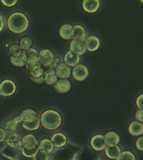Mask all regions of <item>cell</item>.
<instances>
[{
    "label": "cell",
    "instance_id": "obj_14",
    "mask_svg": "<svg viewBox=\"0 0 143 160\" xmlns=\"http://www.w3.org/2000/svg\"><path fill=\"white\" fill-rule=\"evenodd\" d=\"M65 60V63L68 65L69 67H75L76 65L79 64L80 61V56L77 55L75 52H71V51H68L66 54L65 55L64 58Z\"/></svg>",
    "mask_w": 143,
    "mask_h": 160
},
{
    "label": "cell",
    "instance_id": "obj_17",
    "mask_svg": "<svg viewBox=\"0 0 143 160\" xmlns=\"http://www.w3.org/2000/svg\"><path fill=\"white\" fill-rule=\"evenodd\" d=\"M100 2L99 0H85L83 1L82 6L85 11L92 13L95 12L100 8Z\"/></svg>",
    "mask_w": 143,
    "mask_h": 160
},
{
    "label": "cell",
    "instance_id": "obj_36",
    "mask_svg": "<svg viewBox=\"0 0 143 160\" xmlns=\"http://www.w3.org/2000/svg\"><path fill=\"white\" fill-rule=\"evenodd\" d=\"M7 138V132L3 128H0V142H4Z\"/></svg>",
    "mask_w": 143,
    "mask_h": 160
},
{
    "label": "cell",
    "instance_id": "obj_39",
    "mask_svg": "<svg viewBox=\"0 0 143 160\" xmlns=\"http://www.w3.org/2000/svg\"><path fill=\"white\" fill-rule=\"evenodd\" d=\"M142 142H143V138L140 137L136 141V147L138 148V149L140 150V151H142L143 150V144H142Z\"/></svg>",
    "mask_w": 143,
    "mask_h": 160
},
{
    "label": "cell",
    "instance_id": "obj_5",
    "mask_svg": "<svg viewBox=\"0 0 143 160\" xmlns=\"http://www.w3.org/2000/svg\"><path fill=\"white\" fill-rule=\"evenodd\" d=\"M21 57H22L25 64H27L28 66L39 62V52L33 48L23 51Z\"/></svg>",
    "mask_w": 143,
    "mask_h": 160
},
{
    "label": "cell",
    "instance_id": "obj_10",
    "mask_svg": "<svg viewBox=\"0 0 143 160\" xmlns=\"http://www.w3.org/2000/svg\"><path fill=\"white\" fill-rule=\"evenodd\" d=\"M29 73L32 80L38 79V78L44 77L45 70L40 64V62H37V63L29 66Z\"/></svg>",
    "mask_w": 143,
    "mask_h": 160
},
{
    "label": "cell",
    "instance_id": "obj_8",
    "mask_svg": "<svg viewBox=\"0 0 143 160\" xmlns=\"http://www.w3.org/2000/svg\"><path fill=\"white\" fill-rule=\"evenodd\" d=\"M89 75V69L84 64L76 65L73 69V76L78 81L85 80Z\"/></svg>",
    "mask_w": 143,
    "mask_h": 160
},
{
    "label": "cell",
    "instance_id": "obj_40",
    "mask_svg": "<svg viewBox=\"0 0 143 160\" xmlns=\"http://www.w3.org/2000/svg\"><path fill=\"white\" fill-rule=\"evenodd\" d=\"M3 28H4V18L3 16L0 13V32L3 29Z\"/></svg>",
    "mask_w": 143,
    "mask_h": 160
},
{
    "label": "cell",
    "instance_id": "obj_31",
    "mask_svg": "<svg viewBox=\"0 0 143 160\" xmlns=\"http://www.w3.org/2000/svg\"><path fill=\"white\" fill-rule=\"evenodd\" d=\"M116 160H136L135 156L130 151H123L118 156Z\"/></svg>",
    "mask_w": 143,
    "mask_h": 160
},
{
    "label": "cell",
    "instance_id": "obj_4",
    "mask_svg": "<svg viewBox=\"0 0 143 160\" xmlns=\"http://www.w3.org/2000/svg\"><path fill=\"white\" fill-rule=\"evenodd\" d=\"M55 56L50 50L44 49L39 52V62L41 66L47 68V69H54Z\"/></svg>",
    "mask_w": 143,
    "mask_h": 160
},
{
    "label": "cell",
    "instance_id": "obj_25",
    "mask_svg": "<svg viewBox=\"0 0 143 160\" xmlns=\"http://www.w3.org/2000/svg\"><path fill=\"white\" fill-rule=\"evenodd\" d=\"M129 132L134 136L141 135L143 132V123L138 121L132 122L129 126Z\"/></svg>",
    "mask_w": 143,
    "mask_h": 160
},
{
    "label": "cell",
    "instance_id": "obj_3",
    "mask_svg": "<svg viewBox=\"0 0 143 160\" xmlns=\"http://www.w3.org/2000/svg\"><path fill=\"white\" fill-rule=\"evenodd\" d=\"M79 150L80 148L78 146L70 143L55 151L54 150L52 155H50V158H51L53 160H75Z\"/></svg>",
    "mask_w": 143,
    "mask_h": 160
},
{
    "label": "cell",
    "instance_id": "obj_27",
    "mask_svg": "<svg viewBox=\"0 0 143 160\" xmlns=\"http://www.w3.org/2000/svg\"><path fill=\"white\" fill-rule=\"evenodd\" d=\"M20 122H21V120H20L19 117L14 118L13 119L9 120V121H8V122L5 123L4 128H3V129H4L7 132H13V131L16 130L18 124H19Z\"/></svg>",
    "mask_w": 143,
    "mask_h": 160
},
{
    "label": "cell",
    "instance_id": "obj_20",
    "mask_svg": "<svg viewBox=\"0 0 143 160\" xmlns=\"http://www.w3.org/2000/svg\"><path fill=\"white\" fill-rule=\"evenodd\" d=\"M22 122H28L34 121L38 118L37 112L33 109H26L21 112V114L19 116Z\"/></svg>",
    "mask_w": 143,
    "mask_h": 160
},
{
    "label": "cell",
    "instance_id": "obj_24",
    "mask_svg": "<svg viewBox=\"0 0 143 160\" xmlns=\"http://www.w3.org/2000/svg\"><path fill=\"white\" fill-rule=\"evenodd\" d=\"M60 37L64 39L70 40L73 36V26L70 24H64L60 29Z\"/></svg>",
    "mask_w": 143,
    "mask_h": 160
},
{
    "label": "cell",
    "instance_id": "obj_18",
    "mask_svg": "<svg viewBox=\"0 0 143 160\" xmlns=\"http://www.w3.org/2000/svg\"><path fill=\"white\" fill-rule=\"evenodd\" d=\"M55 88L60 93H66L71 89V83L70 80L60 79L55 82Z\"/></svg>",
    "mask_w": 143,
    "mask_h": 160
},
{
    "label": "cell",
    "instance_id": "obj_28",
    "mask_svg": "<svg viewBox=\"0 0 143 160\" xmlns=\"http://www.w3.org/2000/svg\"><path fill=\"white\" fill-rule=\"evenodd\" d=\"M23 127L25 129L29 130V131H34V130H37L40 126V118H38L34 121H31V122H22Z\"/></svg>",
    "mask_w": 143,
    "mask_h": 160
},
{
    "label": "cell",
    "instance_id": "obj_30",
    "mask_svg": "<svg viewBox=\"0 0 143 160\" xmlns=\"http://www.w3.org/2000/svg\"><path fill=\"white\" fill-rule=\"evenodd\" d=\"M34 160H50V154L45 150L38 148L37 152L34 156Z\"/></svg>",
    "mask_w": 143,
    "mask_h": 160
},
{
    "label": "cell",
    "instance_id": "obj_21",
    "mask_svg": "<svg viewBox=\"0 0 143 160\" xmlns=\"http://www.w3.org/2000/svg\"><path fill=\"white\" fill-rule=\"evenodd\" d=\"M105 146H115L120 142V136L115 132H109L104 136Z\"/></svg>",
    "mask_w": 143,
    "mask_h": 160
},
{
    "label": "cell",
    "instance_id": "obj_26",
    "mask_svg": "<svg viewBox=\"0 0 143 160\" xmlns=\"http://www.w3.org/2000/svg\"><path fill=\"white\" fill-rule=\"evenodd\" d=\"M39 148L40 149H43L46 151V152L50 155V153H52L53 151L55 150V147L53 145L51 140H50L49 138H45L43 139L40 143V146H39Z\"/></svg>",
    "mask_w": 143,
    "mask_h": 160
},
{
    "label": "cell",
    "instance_id": "obj_41",
    "mask_svg": "<svg viewBox=\"0 0 143 160\" xmlns=\"http://www.w3.org/2000/svg\"><path fill=\"white\" fill-rule=\"evenodd\" d=\"M2 98H3V96H2V94H1V92H0V100L2 99Z\"/></svg>",
    "mask_w": 143,
    "mask_h": 160
},
{
    "label": "cell",
    "instance_id": "obj_23",
    "mask_svg": "<svg viewBox=\"0 0 143 160\" xmlns=\"http://www.w3.org/2000/svg\"><path fill=\"white\" fill-rule=\"evenodd\" d=\"M58 81V77L54 69H47L44 73V82L48 85L55 84Z\"/></svg>",
    "mask_w": 143,
    "mask_h": 160
},
{
    "label": "cell",
    "instance_id": "obj_1",
    "mask_svg": "<svg viewBox=\"0 0 143 160\" xmlns=\"http://www.w3.org/2000/svg\"><path fill=\"white\" fill-rule=\"evenodd\" d=\"M7 25L11 32L20 34L28 29L29 20L24 12H14L8 18Z\"/></svg>",
    "mask_w": 143,
    "mask_h": 160
},
{
    "label": "cell",
    "instance_id": "obj_32",
    "mask_svg": "<svg viewBox=\"0 0 143 160\" xmlns=\"http://www.w3.org/2000/svg\"><path fill=\"white\" fill-rule=\"evenodd\" d=\"M23 52L22 48L19 44H13L9 48V53L12 57H19Z\"/></svg>",
    "mask_w": 143,
    "mask_h": 160
},
{
    "label": "cell",
    "instance_id": "obj_22",
    "mask_svg": "<svg viewBox=\"0 0 143 160\" xmlns=\"http://www.w3.org/2000/svg\"><path fill=\"white\" fill-rule=\"evenodd\" d=\"M105 155L110 159H116L118 156L121 152L120 147L118 145L115 146H105Z\"/></svg>",
    "mask_w": 143,
    "mask_h": 160
},
{
    "label": "cell",
    "instance_id": "obj_33",
    "mask_svg": "<svg viewBox=\"0 0 143 160\" xmlns=\"http://www.w3.org/2000/svg\"><path fill=\"white\" fill-rule=\"evenodd\" d=\"M38 148H33V149H26L24 148H21V152L22 154L26 158H34V156L35 155L36 152H37Z\"/></svg>",
    "mask_w": 143,
    "mask_h": 160
},
{
    "label": "cell",
    "instance_id": "obj_34",
    "mask_svg": "<svg viewBox=\"0 0 143 160\" xmlns=\"http://www.w3.org/2000/svg\"><path fill=\"white\" fill-rule=\"evenodd\" d=\"M10 61L12 62L13 65H14L16 67H24L25 65L24 60H23L22 57H10Z\"/></svg>",
    "mask_w": 143,
    "mask_h": 160
},
{
    "label": "cell",
    "instance_id": "obj_16",
    "mask_svg": "<svg viewBox=\"0 0 143 160\" xmlns=\"http://www.w3.org/2000/svg\"><path fill=\"white\" fill-rule=\"evenodd\" d=\"M55 73L57 77L60 78V79H67L71 73V68L65 63H60L57 65Z\"/></svg>",
    "mask_w": 143,
    "mask_h": 160
},
{
    "label": "cell",
    "instance_id": "obj_2",
    "mask_svg": "<svg viewBox=\"0 0 143 160\" xmlns=\"http://www.w3.org/2000/svg\"><path fill=\"white\" fill-rule=\"evenodd\" d=\"M40 121L43 127L50 131L59 128L62 123L61 116L59 112L54 109H49L43 112Z\"/></svg>",
    "mask_w": 143,
    "mask_h": 160
},
{
    "label": "cell",
    "instance_id": "obj_29",
    "mask_svg": "<svg viewBox=\"0 0 143 160\" xmlns=\"http://www.w3.org/2000/svg\"><path fill=\"white\" fill-rule=\"evenodd\" d=\"M33 45V40L31 38L29 37H24L21 38L19 42L20 48H22L23 51L29 49L30 48L32 47Z\"/></svg>",
    "mask_w": 143,
    "mask_h": 160
},
{
    "label": "cell",
    "instance_id": "obj_38",
    "mask_svg": "<svg viewBox=\"0 0 143 160\" xmlns=\"http://www.w3.org/2000/svg\"><path fill=\"white\" fill-rule=\"evenodd\" d=\"M2 3L3 5H5L6 7H13V6H14V5L17 3V0H14V1H6V0H2Z\"/></svg>",
    "mask_w": 143,
    "mask_h": 160
},
{
    "label": "cell",
    "instance_id": "obj_7",
    "mask_svg": "<svg viewBox=\"0 0 143 160\" xmlns=\"http://www.w3.org/2000/svg\"><path fill=\"white\" fill-rule=\"evenodd\" d=\"M5 141H6L8 146L13 149L20 150L22 148V142H21L19 135L15 131L7 132V138H6Z\"/></svg>",
    "mask_w": 143,
    "mask_h": 160
},
{
    "label": "cell",
    "instance_id": "obj_12",
    "mask_svg": "<svg viewBox=\"0 0 143 160\" xmlns=\"http://www.w3.org/2000/svg\"><path fill=\"white\" fill-rule=\"evenodd\" d=\"M90 145L93 149H95V151H101L105 149V142L104 136L101 134L95 135L90 140Z\"/></svg>",
    "mask_w": 143,
    "mask_h": 160
},
{
    "label": "cell",
    "instance_id": "obj_15",
    "mask_svg": "<svg viewBox=\"0 0 143 160\" xmlns=\"http://www.w3.org/2000/svg\"><path fill=\"white\" fill-rule=\"evenodd\" d=\"M85 47L86 50L90 51V52H95L100 48V42L99 38L96 36H90L85 39Z\"/></svg>",
    "mask_w": 143,
    "mask_h": 160
},
{
    "label": "cell",
    "instance_id": "obj_13",
    "mask_svg": "<svg viewBox=\"0 0 143 160\" xmlns=\"http://www.w3.org/2000/svg\"><path fill=\"white\" fill-rule=\"evenodd\" d=\"M51 142L54 147L56 148H60L67 144V138L63 132H56L51 138Z\"/></svg>",
    "mask_w": 143,
    "mask_h": 160
},
{
    "label": "cell",
    "instance_id": "obj_9",
    "mask_svg": "<svg viewBox=\"0 0 143 160\" xmlns=\"http://www.w3.org/2000/svg\"><path fill=\"white\" fill-rule=\"evenodd\" d=\"M21 142H22V148H24L26 149H33V148L39 147L37 138L31 133L23 137V138L21 139Z\"/></svg>",
    "mask_w": 143,
    "mask_h": 160
},
{
    "label": "cell",
    "instance_id": "obj_11",
    "mask_svg": "<svg viewBox=\"0 0 143 160\" xmlns=\"http://www.w3.org/2000/svg\"><path fill=\"white\" fill-rule=\"evenodd\" d=\"M73 40L84 42L86 39V31L85 28L80 24H76L73 26Z\"/></svg>",
    "mask_w": 143,
    "mask_h": 160
},
{
    "label": "cell",
    "instance_id": "obj_37",
    "mask_svg": "<svg viewBox=\"0 0 143 160\" xmlns=\"http://www.w3.org/2000/svg\"><path fill=\"white\" fill-rule=\"evenodd\" d=\"M142 98H143V95L140 94L138 96V98H136V105L139 109H142L143 108V105H142Z\"/></svg>",
    "mask_w": 143,
    "mask_h": 160
},
{
    "label": "cell",
    "instance_id": "obj_19",
    "mask_svg": "<svg viewBox=\"0 0 143 160\" xmlns=\"http://www.w3.org/2000/svg\"><path fill=\"white\" fill-rule=\"evenodd\" d=\"M70 51L75 52L79 56L84 54L86 52V47H85V42L72 40L70 42Z\"/></svg>",
    "mask_w": 143,
    "mask_h": 160
},
{
    "label": "cell",
    "instance_id": "obj_35",
    "mask_svg": "<svg viewBox=\"0 0 143 160\" xmlns=\"http://www.w3.org/2000/svg\"><path fill=\"white\" fill-rule=\"evenodd\" d=\"M135 118L138 120V122H143V110L138 109L135 112Z\"/></svg>",
    "mask_w": 143,
    "mask_h": 160
},
{
    "label": "cell",
    "instance_id": "obj_6",
    "mask_svg": "<svg viewBox=\"0 0 143 160\" xmlns=\"http://www.w3.org/2000/svg\"><path fill=\"white\" fill-rule=\"evenodd\" d=\"M17 87L15 82L11 79H5L0 83V92L3 97H9L15 93Z\"/></svg>",
    "mask_w": 143,
    "mask_h": 160
}]
</instances>
